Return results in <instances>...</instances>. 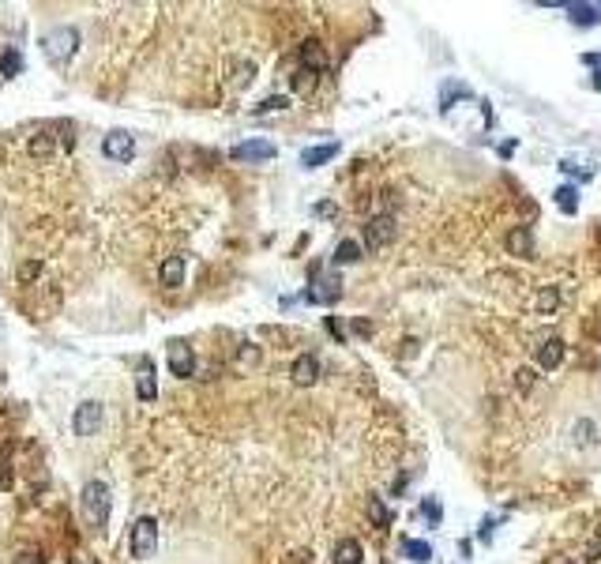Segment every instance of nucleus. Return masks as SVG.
I'll return each instance as SVG.
<instances>
[{
	"instance_id": "obj_1",
	"label": "nucleus",
	"mask_w": 601,
	"mask_h": 564,
	"mask_svg": "<svg viewBox=\"0 0 601 564\" xmlns=\"http://www.w3.org/2000/svg\"><path fill=\"white\" fill-rule=\"evenodd\" d=\"M79 504H83V519H86V527L105 530V523H109V508H113L109 485H105V482H86V485H83V493H79Z\"/></svg>"
},
{
	"instance_id": "obj_2",
	"label": "nucleus",
	"mask_w": 601,
	"mask_h": 564,
	"mask_svg": "<svg viewBox=\"0 0 601 564\" xmlns=\"http://www.w3.org/2000/svg\"><path fill=\"white\" fill-rule=\"evenodd\" d=\"M75 49H79V30L75 27H57L41 38V53H46V60L57 64V68L75 57Z\"/></svg>"
},
{
	"instance_id": "obj_3",
	"label": "nucleus",
	"mask_w": 601,
	"mask_h": 564,
	"mask_svg": "<svg viewBox=\"0 0 601 564\" xmlns=\"http://www.w3.org/2000/svg\"><path fill=\"white\" fill-rule=\"evenodd\" d=\"M128 549H132L136 560L155 557V549H158V519L155 515H139L136 519L132 534H128Z\"/></svg>"
},
{
	"instance_id": "obj_4",
	"label": "nucleus",
	"mask_w": 601,
	"mask_h": 564,
	"mask_svg": "<svg viewBox=\"0 0 601 564\" xmlns=\"http://www.w3.org/2000/svg\"><path fill=\"white\" fill-rule=\"evenodd\" d=\"M399 237V219L395 214H373L365 222V245L368 248H387Z\"/></svg>"
},
{
	"instance_id": "obj_5",
	"label": "nucleus",
	"mask_w": 601,
	"mask_h": 564,
	"mask_svg": "<svg viewBox=\"0 0 601 564\" xmlns=\"http://www.w3.org/2000/svg\"><path fill=\"white\" fill-rule=\"evenodd\" d=\"M166 357H169V373L181 376V380H188V376L195 373V354H192V346L184 339H173L166 346Z\"/></svg>"
},
{
	"instance_id": "obj_6",
	"label": "nucleus",
	"mask_w": 601,
	"mask_h": 564,
	"mask_svg": "<svg viewBox=\"0 0 601 564\" xmlns=\"http://www.w3.org/2000/svg\"><path fill=\"white\" fill-rule=\"evenodd\" d=\"M98 425H102V403L86 399V403L75 406V414H72V429H75V437H94Z\"/></svg>"
},
{
	"instance_id": "obj_7",
	"label": "nucleus",
	"mask_w": 601,
	"mask_h": 564,
	"mask_svg": "<svg viewBox=\"0 0 601 564\" xmlns=\"http://www.w3.org/2000/svg\"><path fill=\"white\" fill-rule=\"evenodd\" d=\"M275 155H278V147L267 143V139H245V143H237L229 150V158H237V162H267Z\"/></svg>"
},
{
	"instance_id": "obj_8",
	"label": "nucleus",
	"mask_w": 601,
	"mask_h": 564,
	"mask_svg": "<svg viewBox=\"0 0 601 564\" xmlns=\"http://www.w3.org/2000/svg\"><path fill=\"white\" fill-rule=\"evenodd\" d=\"M504 248H508V256H515V259H530L534 256V233H530V226H511V230L504 233Z\"/></svg>"
},
{
	"instance_id": "obj_9",
	"label": "nucleus",
	"mask_w": 601,
	"mask_h": 564,
	"mask_svg": "<svg viewBox=\"0 0 601 564\" xmlns=\"http://www.w3.org/2000/svg\"><path fill=\"white\" fill-rule=\"evenodd\" d=\"M290 376H293V384H301V387L316 384V380H320V357H316V354H301V357H293Z\"/></svg>"
},
{
	"instance_id": "obj_10",
	"label": "nucleus",
	"mask_w": 601,
	"mask_h": 564,
	"mask_svg": "<svg viewBox=\"0 0 601 564\" xmlns=\"http://www.w3.org/2000/svg\"><path fill=\"white\" fill-rule=\"evenodd\" d=\"M102 150H105V158H113V162H128L136 155V139L128 132H109L102 139Z\"/></svg>"
},
{
	"instance_id": "obj_11",
	"label": "nucleus",
	"mask_w": 601,
	"mask_h": 564,
	"mask_svg": "<svg viewBox=\"0 0 601 564\" xmlns=\"http://www.w3.org/2000/svg\"><path fill=\"white\" fill-rule=\"evenodd\" d=\"M297 57H301V68H304V72H312V75H320V72H327V49H323L320 41H316V38H309V41H301Z\"/></svg>"
},
{
	"instance_id": "obj_12",
	"label": "nucleus",
	"mask_w": 601,
	"mask_h": 564,
	"mask_svg": "<svg viewBox=\"0 0 601 564\" xmlns=\"http://www.w3.org/2000/svg\"><path fill=\"white\" fill-rule=\"evenodd\" d=\"M342 297V282L335 275H327L316 282V290H304V301H312V305H331V301Z\"/></svg>"
},
{
	"instance_id": "obj_13",
	"label": "nucleus",
	"mask_w": 601,
	"mask_h": 564,
	"mask_svg": "<svg viewBox=\"0 0 601 564\" xmlns=\"http://www.w3.org/2000/svg\"><path fill=\"white\" fill-rule=\"evenodd\" d=\"M184 267H188V264H184V256H166V259H162V264H158V282H162V286H181V282H184Z\"/></svg>"
},
{
	"instance_id": "obj_14",
	"label": "nucleus",
	"mask_w": 601,
	"mask_h": 564,
	"mask_svg": "<svg viewBox=\"0 0 601 564\" xmlns=\"http://www.w3.org/2000/svg\"><path fill=\"white\" fill-rule=\"evenodd\" d=\"M136 395L143 399V403H155L158 399V380H155V368H150V361L143 357L139 361V376H136Z\"/></svg>"
},
{
	"instance_id": "obj_15",
	"label": "nucleus",
	"mask_w": 601,
	"mask_h": 564,
	"mask_svg": "<svg viewBox=\"0 0 601 564\" xmlns=\"http://www.w3.org/2000/svg\"><path fill=\"white\" fill-rule=\"evenodd\" d=\"M560 361H564V339L552 335V339H545L538 346V368H556Z\"/></svg>"
},
{
	"instance_id": "obj_16",
	"label": "nucleus",
	"mask_w": 601,
	"mask_h": 564,
	"mask_svg": "<svg viewBox=\"0 0 601 564\" xmlns=\"http://www.w3.org/2000/svg\"><path fill=\"white\" fill-rule=\"evenodd\" d=\"M335 155H338V143L304 147V150H301V166H304V169H316V166H323V162H331Z\"/></svg>"
},
{
	"instance_id": "obj_17",
	"label": "nucleus",
	"mask_w": 601,
	"mask_h": 564,
	"mask_svg": "<svg viewBox=\"0 0 601 564\" xmlns=\"http://www.w3.org/2000/svg\"><path fill=\"white\" fill-rule=\"evenodd\" d=\"M361 557H365V549H361L357 538H342V541L335 546V553H331L335 564H361Z\"/></svg>"
},
{
	"instance_id": "obj_18",
	"label": "nucleus",
	"mask_w": 601,
	"mask_h": 564,
	"mask_svg": "<svg viewBox=\"0 0 601 564\" xmlns=\"http://www.w3.org/2000/svg\"><path fill=\"white\" fill-rule=\"evenodd\" d=\"M552 200H556V207H560L564 214H579V188L575 184H560V188L552 192Z\"/></svg>"
},
{
	"instance_id": "obj_19",
	"label": "nucleus",
	"mask_w": 601,
	"mask_h": 564,
	"mask_svg": "<svg viewBox=\"0 0 601 564\" xmlns=\"http://www.w3.org/2000/svg\"><path fill=\"white\" fill-rule=\"evenodd\" d=\"M571 437H575V448H590V444H597V425L590 418H579Z\"/></svg>"
},
{
	"instance_id": "obj_20",
	"label": "nucleus",
	"mask_w": 601,
	"mask_h": 564,
	"mask_svg": "<svg viewBox=\"0 0 601 564\" xmlns=\"http://www.w3.org/2000/svg\"><path fill=\"white\" fill-rule=\"evenodd\" d=\"M534 305H538V312H541V316H552V312L560 309V286H545L541 294H538V301H534Z\"/></svg>"
},
{
	"instance_id": "obj_21",
	"label": "nucleus",
	"mask_w": 601,
	"mask_h": 564,
	"mask_svg": "<svg viewBox=\"0 0 601 564\" xmlns=\"http://www.w3.org/2000/svg\"><path fill=\"white\" fill-rule=\"evenodd\" d=\"M564 12L571 15V23H579V27L597 23V8L594 4H564Z\"/></svg>"
},
{
	"instance_id": "obj_22",
	"label": "nucleus",
	"mask_w": 601,
	"mask_h": 564,
	"mask_svg": "<svg viewBox=\"0 0 601 564\" xmlns=\"http://www.w3.org/2000/svg\"><path fill=\"white\" fill-rule=\"evenodd\" d=\"M402 549H406V557L413 564H429L432 560V546H429V541H421V538H406V546H402Z\"/></svg>"
},
{
	"instance_id": "obj_23",
	"label": "nucleus",
	"mask_w": 601,
	"mask_h": 564,
	"mask_svg": "<svg viewBox=\"0 0 601 564\" xmlns=\"http://www.w3.org/2000/svg\"><path fill=\"white\" fill-rule=\"evenodd\" d=\"M357 259H361V241H354V237L338 241V248H335V264H357Z\"/></svg>"
},
{
	"instance_id": "obj_24",
	"label": "nucleus",
	"mask_w": 601,
	"mask_h": 564,
	"mask_svg": "<svg viewBox=\"0 0 601 564\" xmlns=\"http://www.w3.org/2000/svg\"><path fill=\"white\" fill-rule=\"evenodd\" d=\"M19 72H23V53H19V49H4V53H0V75L12 79V75H19Z\"/></svg>"
},
{
	"instance_id": "obj_25",
	"label": "nucleus",
	"mask_w": 601,
	"mask_h": 564,
	"mask_svg": "<svg viewBox=\"0 0 601 564\" xmlns=\"http://www.w3.org/2000/svg\"><path fill=\"white\" fill-rule=\"evenodd\" d=\"M515 387H519L522 395H530L534 387H538V368H534V365H522L519 373H515Z\"/></svg>"
},
{
	"instance_id": "obj_26",
	"label": "nucleus",
	"mask_w": 601,
	"mask_h": 564,
	"mask_svg": "<svg viewBox=\"0 0 601 564\" xmlns=\"http://www.w3.org/2000/svg\"><path fill=\"white\" fill-rule=\"evenodd\" d=\"M278 110H290V98H286V94H271V98H264L252 113L264 117V113H278Z\"/></svg>"
},
{
	"instance_id": "obj_27",
	"label": "nucleus",
	"mask_w": 601,
	"mask_h": 564,
	"mask_svg": "<svg viewBox=\"0 0 601 564\" xmlns=\"http://www.w3.org/2000/svg\"><path fill=\"white\" fill-rule=\"evenodd\" d=\"M368 519H373L376 527H387L391 523V512H387V504L380 501V496H368Z\"/></svg>"
},
{
	"instance_id": "obj_28",
	"label": "nucleus",
	"mask_w": 601,
	"mask_h": 564,
	"mask_svg": "<svg viewBox=\"0 0 601 564\" xmlns=\"http://www.w3.org/2000/svg\"><path fill=\"white\" fill-rule=\"evenodd\" d=\"M15 482V474H12V444H4V448H0V485H12Z\"/></svg>"
},
{
	"instance_id": "obj_29",
	"label": "nucleus",
	"mask_w": 601,
	"mask_h": 564,
	"mask_svg": "<svg viewBox=\"0 0 601 564\" xmlns=\"http://www.w3.org/2000/svg\"><path fill=\"white\" fill-rule=\"evenodd\" d=\"M237 365H240V368H248V365H259V346H256V342H245V346H240V354H237Z\"/></svg>"
},
{
	"instance_id": "obj_30",
	"label": "nucleus",
	"mask_w": 601,
	"mask_h": 564,
	"mask_svg": "<svg viewBox=\"0 0 601 564\" xmlns=\"http://www.w3.org/2000/svg\"><path fill=\"white\" fill-rule=\"evenodd\" d=\"M560 173H571V177H579V181H590L594 177V169H583L579 162H571V158H560Z\"/></svg>"
},
{
	"instance_id": "obj_31",
	"label": "nucleus",
	"mask_w": 601,
	"mask_h": 564,
	"mask_svg": "<svg viewBox=\"0 0 601 564\" xmlns=\"http://www.w3.org/2000/svg\"><path fill=\"white\" fill-rule=\"evenodd\" d=\"M421 512H425V519H429V523H436V527H440V519H444V508L436 504L432 496H425V501H421Z\"/></svg>"
},
{
	"instance_id": "obj_32",
	"label": "nucleus",
	"mask_w": 601,
	"mask_h": 564,
	"mask_svg": "<svg viewBox=\"0 0 601 564\" xmlns=\"http://www.w3.org/2000/svg\"><path fill=\"white\" fill-rule=\"evenodd\" d=\"M458 94H466V98H470V91H466V86L447 83V91H444V98H440V113H447V110H451V98H458Z\"/></svg>"
},
{
	"instance_id": "obj_33",
	"label": "nucleus",
	"mask_w": 601,
	"mask_h": 564,
	"mask_svg": "<svg viewBox=\"0 0 601 564\" xmlns=\"http://www.w3.org/2000/svg\"><path fill=\"white\" fill-rule=\"evenodd\" d=\"M594 560H601V530L586 541V553H583V564H594Z\"/></svg>"
},
{
	"instance_id": "obj_34",
	"label": "nucleus",
	"mask_w": 601,
	"mask_h": 564,
	"mask_svg": "<svg viewBox=\"0 0 601 564\" xmlns=\"http://www.w3.org/2000/svg\"><path fill=\"white\" fill-rule=\"evenodd\" d=\"M312 83H316V75H312V72H304V68H301L297 75H293V91H301V94H304V91H312Z\"/></svg>"
},
{
	"instance_id": "obj_35",
	"label": "nucleus",
	"mask_w": 601,
	"mask_h": 564,
	"mask_svg": "<svg viewBox=\"0 0 601 564\" xmlns=\"http://www.w3.org/2000/svg\"><path fill=\"white\" fill-rule=\"evenodd\" d=\"M12 564H46V553H41V549H27V553H19Z\"/></svg>"
},
{
	"instance_id": "obj_36",
	"label": "nucleus",
	"mask_w": 601,
	"mask_h": 564,
	"mask_svg": "<svg viewBox=\"0 0 601 564\" xmlns=\"http://www.w3.org/2000/svg\"><path fill=\"white\" fill-rule=\"evenodd\" d=\"M38 271H41V264H38V259H27V264L19 267V282H30V278H38Z\"/></svg>"
},
{
	"instance_id": "obj_37",
	"label": "nucleus",
	"mask_w": 601,
	"mask_h": 564,
	"mask_svg": "<svg viewBox=\"0 0 601 564\" xmlns=\"http://www.w3.org/2000/svg\"><path fill=\"white\" fill-rule=\"evenodd\" d=\"M30 150H34V155H49V139H46V136L30 139Z\"/></svg>"
},
{
	"instance_id": "obj_38",
	"label": "nucleus",
	"mask_w": 601,
	"mask_h": 564,
	"mask_svg": "<svg viewBox=\"0 0 601 564\" xmlns=\"http://www.w3.org/2000/svg\"><path fill=\"white\" fill-rule=\"evenodd\" d=\"M583 60H586V64H594V68H597V75H594V86H597V91H601V64H597V53H594V57H590V53H586Z\"/></svg>"
},
{
	"instance_id": "obj_39",
	"label": "nucleus",
	"mask_w": 601,
	"mask_h": 564,
	"mask_svg": "<svg viewBox=\"0 0 601 564\" xmlns=\"http://www.w3.org/2000/svg\"><path fill=\"white\" fill-rule=\"evenodd\" d=\"M354 331L357 335H373V323H368V320H354Z\"/></svg>"
},
{
	"instance_id": "obj_40",
	"label": "nucleus",
	"mask_w": 601,
	"mask_h": 564,
	"mask_svg": "<svg viewBox=\"0 0 601 564\" xmlns=\"http://www.w3.org/2000/svg\"><path fill=\"white\" fill-rule=\"evenodd\" d=\"M560 564H583V560H560Z\"/></svg>"
},
{
	"instance_id": "obj_41",
	"label": "nucleus",
	"mask_w": 601,
	"mask_h": 564,
	"mask_svg": "<svg viewBox=\"0 0 601 564\" xmlns=\"http://www.w3.org/2000/svg\"><path fill=\"white\" fill-rule=\"evenodd\" d=\"M597 12H601V4H597Z\"/></svg>"
}]
</instances>
